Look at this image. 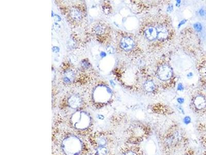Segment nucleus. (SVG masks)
Instances as JSON below:
<instances>
[{
    "label": "nucleus",
    "mask_w": 206,
    "mask_h": 155,
    "mask_svg": "<svg viewBox=\"0 0 206 155\" xmlns=\"http://www.w3.org/2000/svg\"><path fill=\"white\" fill-rule=\"evenodd\" d=\"M60 150L63 155H82L85 150L84 141L78 135H65L60 143Z\"/></svg>",
    "instance_id": "obj_1"
},
{
    "label": "nucleus",
    "mask_w": 206,
    "mask_h": 155,
    "mask_svg": "<svg viewBox=\"0 0 206 155\" xmlns=\"http://www.w3.org/2000/svg\"><path fill=\"white\" fill-rule=\"evenodd\" d=\"M70 121L73 128L80 131H86L92 123L91 116L84 112L75 113L71 118Z\"/></svg>",
    "instance_id": "obj_2"
},
{
    "label": "nucleus",
    "mask_w": 206,
    "mask_h": 155,
    "mask_svg": "<svg viewBox=\"0 0 206 155\" xmlns=\"http://www.w3.org/2000/svg\"><path fill=\"white\" fill-rule=\"evenodd\" d=\"M173 75L172 68L167 64L160 66L157 70V76L161 80H168Z\"/></svg>",
    "instance_id": "obj_3"
},
{
    "label": "nucleus",
    "mask_w": 206,
    "mask_h": 155,
    "mask_svg": "<svg viewBox=\"0 0 206 155\" xmlns=\"http://www.w3.org/2000/svg\"><path fill=\"white\" fill-rule=\"evenodd\" d=\"M120 45L122 48L125 51H129L133 48L135 46L134 40L128 37L123 38L121 39Z\"/></svg>",
    "instance_id": "obj_4"
},
{
    "label": "nucleus",
    "mask_w": 206,
    "mask_h": 155,
    "mask_svg": "<svg viewBox=\"0 0 206 155\" xmlns=\"http://www.w3.org/2000/svg\"><path fill=\"white\" fill-rule=\"evenodd\" d=\"M157 38L160 40H164L167 38L169 36V32L166 27L162 25H159L157 27Z\"/></svg>",
    "instance_id": "obj_5"
},
{
    "label": "nucleus",
    "mask_w": 206,
    "mask_h": 155,
    "mask_svg": "<svg viewBox=\"0 0 206 155\" xmlns=\"http://www.w3.org/2000/svg\"><path fill=\"white\" fill-rule=\"evenodd\" d=\"M68 103L71 108L75 109H78L82 106V99L77 96H72L68 100Z\"/></svg>",
    "instance_id": "obj_6"
},
{
    "label": "nucleus",
    "mask_w": 206,
    "mask_h": 155,
    "mask_svg": "<svg viewBox=\"0 0 206 155\" xmlns=\"http://www.w3.org/2000/svg\"><path fill=\"white\" fill-rule=\"evenodd\" d=\"M146 37L149 40H153L157 38V31L156 28L153 26H149L145 30Z\"/></svg>",
    "instance_id": "obj_7"
},
{
    "label": "nucleus",
    "mask_w": 206,
    "mask_h": 155,
    "mask_svg": "<svg viewBox=\"0 0 206 155\" xmlns=\"http://www.w3.org/2000/svg\"><path fill=\"white\" fill-rule=\"evenodd\" d=\"M194 104L197 109L201 110L206 106V99L202 96H198L194 99Z\"/></svg>",
    "instance_id": "obj_8"
},
{
    "label": "nucleus",
    "mask_w": 206,
    "mask_h": 155,
    "mask_svg": "<svg viewBox=\"0 0 206 155\" xmlns=\"http://www.w3.org/2000/svg\"><path fill=\"white\" fill-rule=\"evenodd\" d=\"M108 153L109 150L107 146H95V155H108Z\"/></svg>",
    "instance_id": "obj_9"
},
{
    "label": "nucleus",
    "mask_w": 206,
    "mask_h": 155,
    "mask_svg": "<svg viewBox=\"0 0 206 155\" xmlns=\"http://www.w3.org/2000/svg\"><path fill=\"white\" fill-rule=\"evenodd\" d=\"M71 16L75 21H79L83 18L82 13L77 8H73L71 11Z\"/></svg>",
    "instance_id": "obj_10"
},
{
    "label": "nucleus",
    "mask_w": 206,
    "mask_h": 155,
    "mask_svg": "<svg viewBox=\"0 0 206 155\" xmlns=\"http://www.w3.org/2000/svg\"><path fill=\"white\" fill-rule=\"evenodd\" d=\"M144 88L147 92H152L155 90V85L152 81L147 80L144 84Z\"/></svg>",
    "instance_id": "obj_11"
},
{
    "label": "nucleus",
    "mask_w": 206,
    "mask_h": 155,
    "mask_svg": "<svg viewBox=\"0 0 206 155\" xmlns=\"http://www.w3.org/2000/svg\"><path fill=\"white\" fill-rule=\"evenodd\" d=\"M93 32H94L95 34L97 35H101L103 34L105 32V28L102 25L98 24L94 28Z\"/></svg>",
    "instance_id": "obj_12"
},
{
    "label": "nucleus",
    "mask_w": 206,
    "mask_h": 155,
    "mask_svg": "<svg viewBox=\"0 0 206 155\" xmlns=\"http://www.w3.org/2000/svg\"><path fill=\"white\" fill-rule=\"evenodd\" d=\"M194 28L197 32H201L202 29V26L200 23L197 22L194 24Z\"/></svg>",
    "instance_id": "obj_13"
},
{
    "label": "nucleus",
    "mask_w": 206,
    "mask_h": 155,
    "mask_svg": "<svg viewBox=\"0 0 206 155\" xmlns=\"http://www.w3.org/2000/svg\"><path fill=\"white\" fill-rule=\"evenodd\" d=\"M199 13L201 16H204L206 14V12L204 9H201L199 10Z\"/></svg>",
    "instance_id": "obj_14"
},
{
    "label": "nucleus",
    "mask_w": 206,
    "mask_h": 155,
    "mask_svg": "<svg viewBox=\"0 0 206 155\" xmlns=\"http://www.w3.org/2000/svg\"><path fill=\"white\" fill-rule=\"evenodd\" d=\"M124 155H137L135 153H134V151H129L126 153Z\"/></svg>",
    "instance_id": "obj_15"
},
{
    "label": "nucleus",
    "mask_w": 206,
    "mask_h": 155,
    "mask_svg": "<svg viewBox=\"0 0 206 155\" xmlns=\"http://www.w3.org/2000/svg\"><path fill=\"white\" fill-rule=\"evenodd\" d=\"M177 88H178V90H180V91H181V90L184 89V87H183V85H182L181 84H178V87H177Z\"/></svg>",
    "instance_id": "obj_16"
},
{
    "label": "nucleus",
    "mask_w": 206,
    "mask_h": 155,
    "mask_svg": "<svg viewBox=\"0 0 206 155\" xmlns=\"http://www.w3.org/2000/svg\"><path fill=\"white\" fill-rule=\"evenodd\" d=\"M173 6H169V7H168V8H167V11H169V12H171V11H172V10H173Z\"/></svg>",
    "instance_id": "obj_17"
},
{
    "label": "nucleus",
    "mask_w": 206,
    "mask_h": 155,
    "mask_svg": "<svg viewBox=\"0 0 206 155\" xmlns=\"http://www.w3.org/2000/svg\"><path fill=\"white\" fill-rule=\"evenodd\" d=\"M186 21H187V20H183L182 21H181L180 22V23H179V27H180L182 24H184V23L186 22Z\"/></svg>",
    "instance_id": "obj_18"
},
{
    "label": "nucleus",
    "mask_w": 206,
    "mask_h": 155,
    "mask_svg": "<svg viewBox=\"0 0 206 155\" xmlns=\"http://www.w3.org/2000/svg\"><path fill=\"white\" fill-rule=\"evenodd\" d=\"M178 101L179 102V103H181L183 102V99H182V98H179V99H178Z\"/></svg>",
    "instance_id": "obj_19"
}]
</instances>
